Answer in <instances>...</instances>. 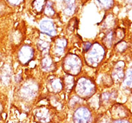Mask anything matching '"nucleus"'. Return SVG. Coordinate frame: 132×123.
Wrapping results in <instances>:
<instances>
[{
	"label": "nucleus",
	"mask_w": 132,
	"mask_h": 123,
	"mask_svg": "<svg viewBox=\"0 0 132 123\" xmlns=\"http://www.w3.org/2000/svg\"><path fill=\"white\" fill-rule=\"evenodd\" d=\"M68 42L65 38H58L54 42L52 47L53 54L56 57H61L63 55Z\"/></svg>",
	"instance_id": "9d476101"
},
{
	"label": "nucleus",
	"mask_w": 132,
	"mask_h": 123,
	"mask_svg": "<svg viewBox=\"0 0 132 123\" xmlns=\"http://www.w3.org/2000/svg\"><path fill=\"white\" fill-rule=\"evenodd\" d=\"M103 44L106 48H111L114 44V30H110L103 38Z\"/></svg>",
	"instance_id": "dca6fc26"
},
{
	"label": "nucleus",
	"mask_w": 132,
	"mask_h": 123,
	"mask_svg": "<svg viewBox=\"0 0 132 123\" xmlns=\"http://www.w3.org/2000/svg\"><path fill=\"white\" fill-rule=\"evenodd\" d=\"M112 115L117 117H124L127 115V111L122 105H118L113 107Z\"/></svg>",
	"instance_id": "2eb2a0df"
},
{
	"label": "nucleus",
	"mask_w": 132,
	"mask_h": 123,
	"mask_svg": "<svg viewBox=\"0 0 132 123\" xmlns=\"http://www.w3.org/2000/svg\"><path fill=\"white\" fill-rule=\"evenodd\" d=\"M123 80V83L126 87L128 88H132V68L128 69Z\"/></svg>",
	"instance_id": "aec40b11"
},
{
	"label": "nucleus",
	"mask_w": 132,
	"mask_h": 123,
	"mask_svg": "<svg viewBox=\"0 0 132 123\" xmlns=\"http://www.w3.org/2000/svg\"><path fill=\"white\" fill-rule=\"evenodd\" d=\"M37 46L38 48V50H40V51L43 53H45V54L46 53L49 51L50 48L49 43L42 40H40L39 42H38Z\"/></svg>",
	"instance_id": "4be33fe9"
},
{
	"label": "nucleus",
	"mask_w": 132,
	"mask_h": 123,
	"mask_svg": "<svg viewBox=\"0 0 132 123\" xmlns=\"http://www.w3.org/2000/svg\"><path fill=\"white\" fill-rule=\"evenodd\" d=\"M101 6L105 10L111 9L114 5V0H97Z\"/></svg>",
	"instance_id": "5701e85b"
},
{
	"label": "nucleus",
	"mask_w": 132,
	"mask_h": 123,
	"mask_svg": "<svg viewBox=\"0 0 132 123\" xmlns=\"http://www.w3.org/2000/svg\"><path fill=\"white\" fill-rule=\"evenodd\" d=\"M50 110L44 106L40 107L34 111V117L38 123H49L52 119Z\"/></svg>",
	"instance_id": "39448f33"
},
{
	"label": "nucleus",
	"mask_w": 132,
	"mask_h": 123,
	"mask_svg": "<svg viewBox=\"0 0 132 123\" xmlns=\"http://www.w3.org/2000/svg\"><path fill=\"white\" fill-rule=\"evenodd\" d=\"M9 4L12 5L13 6H17L23 2V0H7Z\"/></svg>",
	"instance_id": "a878e982"
},
{
	"label": "nucleus",
	"mask_w": 132,
	"mask_h": 123,
	"mask_svg": "<svg viewBox=\"0 0 132 123\" xmlns=\"http://www.w3.org/2000/svg\"><path fill=\"white\" fill-rule=\"evenodd\" d=\"M105 56V50L101 44L96 43L93 45L85 55L87 65L92 67H96L101 63Z\"/></svg>",
	"instance_id": "7ed1b4c3"
},
{
	"label": "nucleus",
	"mask_w": 132,
	"mask_h": 123,
	"mask_svg": "<svg viewBox=\"0 0 132 123\" xmlns=\"http://www.w3.org/2000/svg\"><path fill=\"white\" fill-rule=\"evenodd\" d=\"M47 89L50 92L53 93H58L63 90L62 79L57 77L50 78L47 83Z\"/></svg>",
	"instance_id": "1a4fd4ad"
},
{
	"label": "nucleus",
	"mask_w": 132,
	"mask_h": 123,
	"mask_svg": "<svg viewBox=\"0 0 132 123\" xmlns=\"http://www.w3.org/2000/svg\"><path fill=\"white\" fill-rule=\"evenodd\" d=\"M62 85H63V90H64L68 93H69L75 86V81H74L73 76H65L62 79Z\"/></svg>",
	"instance_id": "f8f14e48"
},
{
	"label": "nucleus",
	"mask_w": 132,
	"mask_h": 123,
	"mask_svg": "<svg viewBox=\"0 0 132 123\" xmlns=\"http://www.w3.org/2000/svg\"><path fill=\"white\" fill-rule=\"evenodd\" d=\"M125 36V32L123 29L118 28L114 30V44H118Z\"/></svg>",
	"instance_id": "a211bd4d"
},
{
	"label": "nucleus",
	"mask_w": 132,
	"mask_h": 123,
	"mask_svg": "<svg viewBox=\"0 0 132 123\" xmlns=\"http://www.w3.org/2000/svg\"><path fill=\"white\" fill-rule=\"evenodd\" d=\"M73 119L74 123H91V112L87 107H80L74 112Z\"/></svg>",
	"instance_id": "20e7f679"
},
{
	"label": "nucleus",
	"mask_w": 132,
	"mask_h": 123,
	"mask_svg": "<svg viewBox=\"0 0 132 123\" xmlns=\"http://www.w3.org/2000/svg\"><path fill=\"white\" fill-rule=\"evenodd\" d=\"M128 2H130V3H132V0H128Z\"/></svg>",
	"instance_id": "c85d7f7f"
},
{
	"label": "nucleus",
	"mask_w": 132,
	"mask_h": 123,
	"mask_svg": "<svg viewBox=\"0 0 132 123\" xmlns=\"http://www.w3.org/2000/svg\"><path fill=\"white\" fill-rule=\"evenodd\" d=\"M91 46H92V44H90V42H84V43L82 44V51H83V52L87 53V51L90 50Z\"/></svg>",
	"instance_id": "393cba45"
},
{
	"label": "nucleus",
	"mask_w": 132,
	"mask_h": 123,
	"mask_svg": "<svg viewBox=\"0 0 132 123\" xmlns=\"http://www.w3.org/2000/svg\"><path fill=\"white\" fill-rule=\"evenodd\" d=\"M114 95L111 92H106L102 93L100 98V102L101 104H108L114 99Z\"/></svg>",
	"instance_id": "6ab92c4d"
},
{
	"label": "nucleus",
	"mask_w": 132,
	"mask_h": 123,
	"mask_svg": "<svg viewBox=\"0 0 132 123\" xmlns=\"http://www.w3.org/2000/svg\"><path fill=\"white\" fill-rule=\"evenodd\" d=\"M76 9L75 0H65L63 2V10L64 13L68 16L73 15Z\"/></svg>",
	"instance_id": "4468645a"
},
{
	"label": "nucleus",
	"mask_w": 132,
	"mask_h": 123,
	"mask_svg": "<svg viewBox=\"0 0 132 123\" xmlns=\"http://www.w3.org/2000/svg\"><path fill=\"white\" fill-rule=\"evenodd\" d=\"M127 44L125 42H119L118 44H116V49L120 52H122V51H125L127 48Z\"/></svg>",
	"instance_id": "b1692460"
},
{
	"label": "nucleus",
	"mask_w": 132,
	"mask_h": 123,
	"mask_svg": "<svg viewBox=\"0 0 132 123\" xmlns=\"http://www.w3.org/2000/svg\"><path fill=\"white\" fill-rule=\"evenodd\" d=\"M125 64L123 62L120 61L114 67L112 73V79L115 83H120L122 81L125 77L124 73Z\"/></svg>",
	"instance_id": "6e6552de"
},
{
	"label": "nucleus",
	"mask_w": 132,
	"mask_h": 123,
	"mask_svg": "<svg viewBox=\"0 0 132 123\" xmlns=\"http://www.w3.org/2000/svg\"><path fill=\"white\" fill-rule=\"evenodd\" d=\"M34 53L35 51L31 46L28 45H23L19 51V61L22 65H27L33 59Z\"/></svg>",
	"instance_id": "423d86ee"
},
{
	"label": "nucleus",
	"mask_w": 132,
	"mask_h": 123,
	"mask_svg": "<svg viewBox=\"0 0 132 123\" xmlns=\"http://www.w3.org/2000/svg\"><path fill=\"white\" fill-rule=\"evenodd\" d=\"M82 63L79 56L69 53L65 57L62 63V68L68 75L75 76L80 73Z\"/></svg>",
	"instance_id": "f03ea898"
},
{
	"label": "nucleus",
	"mask_w": 132,
	"mask_h": 123,
	"mask_svg": "<svg viewBox=\"0 0 132 123\" xmlns=\"http://www.w3.org/2000/svg\"><path fill=\"white\" fill-rule=\"evenodd\" d=\"M44 13L46 16L49 17H53L55 15V10L52 6V4L50 2H47L44 8Z\"/></svg>",
	"instance_id": "412c9836"
},
{
	"label": "nucleus",
	"mask_w": 132,
	"mask_h": 123,
	"mask_svg": "<svg viewBox=\"0 0 132 123\" xmlns=\"http://www.w3.org/2000/svg\"><path fill=\"white\" fill-rule=\"evenodd\" d=\"M38 92V86L34 83H27L20 91L21 97L25 100H31L35 98Z\"/></svg>",
	"instance_id": "0eeeda50"
},
{
	"label": "nucleus",
	"mask_w": 132,
	"mask_h": 123,
	"mask_svg": "<svg viewBox=\"0 0 132 123\" xmlns=\"http://www.w3.org/2000/svg\"><path fill=\"white\" fill-rule=\"evenodd\" d=\"M112 123H130L128 120H124V119H118L112 122Z\"/></svg>",
	"instance_id": "bb28decb"
},
{
	"label": "nucleus",
	"mask_w": 132,
	"mask_h": 123,
	"mask_svg": "<svg viewBox=\"0 0 132 123\" xmlns=\"http://www.w3.org/2000/svg\"><path fill=\"white\" fill-rule=\"evenodd\" d=\"M41 67L42 70L46 72H51L54 71L55 65L51 57L48 55H46L44 57L41 61Z\"/></svg>",
	"instance_id": "ddd939ff"
},
{
	"label": "nucleus",
	"mask_w": 132,
	"mask_h": 123,
	"mask_svg": "<svg viewBox=\"0 0 132 123\" xmlns=\"http://www.w3.org/2000/svg\"><path fill=\"white\" fill-rule=\"evenodd\" d=\"M46 3V0H34L32 3V6L36 13H40L44 10Z\"/></svg>",
	"instance_id": "f3484780"
},
{
	"label": "nucleus",
	"mask_w": 132,
	"mask_h": 123,
	"mask_svg": "<svg viewBox=\"0 0 132 123\" xmlns=\"http://www.w3.org/2000/svg\"><path fill=\"white\" fill-rule=\"evenodd\" d=\"M98 123H109L108 122V120L106 119H102L100 121L98 122Z\"/></svg>",
	"instance_id": "cd10ccee"
},
{
	"label": "nucleus",
	"mask_w": 132,
	"mask_h": 123,
	"mask_svg": "<svg viewBox=\"0 0 132 123\" xmlns=\"http://www.w3.org/2000/svg\"><path fill=\"white\" fill-rule=\"evenodd\" d=\"M76 94L81 99H87L95 94L96 86L92 80L86 77L80 78L75 86Z\"/></svg>",
	"instance_id": "f257e3e1"
},
{
	"label": "nucleus",
	"mask_w": 132,
	"mask_h": 123,
	"mask_svg": "<svg viewBox=\"0 0 132 123\" xmlns=\"http://www.w3.org/2000/svg\"><path fill=\"white\" fill-rule=\"evenodd\" d=\"M40 29L43 33L50 36H54L56 34V26L52 21L50 20L42 21L40 24Z\"/></svg>",
	"instance_id": "9b49d317"
}]
</instances>
